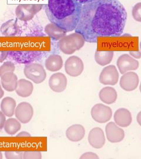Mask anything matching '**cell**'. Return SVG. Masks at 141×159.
Segmentation results:
<instances>
[{"label":"cell","instance_id":"obj_1","mask_svg":"<svg viewBox=\"0 0 141 159\" xmlns=\"http://www.w3.org/2000/svg\"><path fill=\"white\" fill-rule=\"evenodd\" d=\"M127 12L119 0H94L82 5L75 30L85 41L96 43L99 37H117L124 33Z\"/></svg>","mask_w":141,"mask_h":159},{"label":"cell","instance_id":"obj_2","mask_svg":"<svg viewBox=\"0 0 141 159\" xmlns=\"http://www.w3.org/2000/svg\"><path fill=\"white\" fill-rule=\"evenodd\" d=\"M82 4L75 0H48L44 6L48 20L65 30H75L81 16Z\"/></svg>","mask_w":141,"mask_h":159},{"label":"cell","instance_id":"obj_3","mask_svg":"<svg viewBox=\"0 0 141 159\" xmlns=\"http://www.w3.org/2000/svg\"><path fill=\"white\" fill-rule=\"evenodd\" d=\"M84 37L78 33H73L65 36L59 41L58 46L59 50L66 54H71L81 49L85 44Z\"/></svg>","mask_w":141,"mask_h":159},{"label":"cell","instance_id":"obj_4","mask_svg":"<svg viewBox=\"0 0 141 159\" xmlns=\"http://www.w3.org/2000/svg\"><path fill=\"white\" fill-rule=\"evenodd\" d=\"M46 54L47 52L46 51H9L7 57L16 63L28 64L34 61H40Z\"/></svg>","mask_w":141,"mask_h":159},{"label":"cell","instance_id":"obj_5","mask_svg":"<svg viewBox=\"0 0 141 159\" xmlns=\"http://www.w3.org/2000/svg\"><path fill=\"white\" fill-rule=\"evenodd\" d=\"M25 76L35 84H40L44 81L46 77L45 69L38 63L26 64L24 70Z\"/></svg>","mask_w":141,"mask_h":159},{"label":"cell","instance_id":"obj_6","mask_svg":"<svg viewBox=\"0 0 141 159\" xmlns=\"http://www.w3.org/2000/svg\"><path fill=\"white\" fill-rule=\"evenodd\" d=\"M92 119L99 123H105L111 119L112 111L111 108L103 104H96L91 109Z\"/></svg>","mask_w":141,"mask_h":159},{"label":"cell","instance_id":"obj_7","mask_svg":"<svg viewBox=\"0 0 141 159\" xmlns=\"http://www.w3.org/2000/svg\"><path fill=\"white\" fill-rule=\"evenodd\" d=\"M84 69L82 60L77 56L69 57L65 63V70L71 77H78L82 74Z\"/></svg>","mask_w":141,"mask_h":159},{"label":"cell","instance_id":"obj_8","mask_svg":"<svg viewBox=\"0 0 141 159\" xmlns=\"http://www.w3.org/2000/svg\"><path fill=\"white\" fill-rule=\"evenodd\" d=\"M118 80V71L113 65L104 68L99 75V81L104 85H116Z\"/></svg>","mask_w":141,"mask_h":159},{"label":"cell","instance_id":"obj_9","mask_svg":"<svg viewBox=\"0 0 141 159\" xmlns=\"http://www.w3.org/2000/svg\"><path fill=\"white\" fill-rule=\"evenodd\" d=\"M117 65L120 73L124 74L128 71L137 70L139 66V63L130 55L124 54L119 57Z\"/></svg>","mask_w":141,"mask_h":159},{"label":"cell","instance_id":"obj_10","mask_svg":"<svg viewBox=\"0 0 141 159\" xmlns=\"http://www.w3.org/2000/svg\"><path fill=\"white\" fill-rule=\"evenodd\" d=\"M34 115L33 106L27 102H20L15 108V116L23 124H27L32 119Z\"/></svg>","mask_w":141,"mask_h":159},{"label":"cell","instance_id":"obj_11","mask_svg":"<svg viewBox=\"0 0 141 159\" xmlns=\"http://www.w3.org/2000/svg\"><path fill=\"white\" fill-rule=\"evenodd\" d=\"M105 133L109 142L116 143L122 142L125 137V132L115 123L109 122L105 127Z\"/></svg>","mask_w":141,"mask_h":159},{"label":"cell","instance_id":"obj_12","mask_svg":"<svg viewBox=\"0 0 141 159\" xmlns=\"http://www.w3.org/2000/svg\"><path fill=\"white\" fill-rule=\"evenodd\" d=\"M139 81V77L136 73L126 72L121 77L119 84L125 91H134L138 86Z\"/></svg>","mask_w":141,"mask_h":159},{"label":"cell","instance_id":"obj_13","mask_svg":"<svg viewBox=\"0 0 141 159\" xmlns=\"http://www.w3.org/2000/svg\"><path fill=\"white\" fill-rule=\"evenodd\" d=\"M48 83L52 91L56 93H61L67 88V79L63 73H56L51 75Z\"/></svg>","mask_w":141,"mask_h":159},{"label":"cell","instance_id":"obj_14","mask_svg":"<svg viewBox=\"0 0 141 159\" xmlns=\"http://www.w3.org/2000/svg\"><path fill=\"white\" fill-rule=\"evenodd\" d=\"M88 142L92 148H101L105 143V137L104 131L99 127H95L90 131L88 137Z\"/></svg>","mask_w":141,"mask_h":159},{"label":"cell","instance_id":"obj_15","mask_svg":"<svg viewBox=\"0 0 141 159\" xmlns=\"http://www.w3.org/2000/svg\"><path fill=\"white\" fill-rule=\"evenodd\" d=\"M113 118L115 123L121 127H127L132 121L130 111L124 108H119L114 113Z\"/></svg>","mask_w":141,"mask_h":159},{"label":"cell","instance_id":"obj_16","mask_svg":"<svg viewBox=\"0 0 141 159\" xmlns=\"http://www.w3.org/2000/svg\"><path fill=\"white\" fill-rule=\"evenodd\" d=\"M18 77L14 72H8L1 77V84L6 91H15L18 84Z\"/></svg>","mask_w":141,"mask_h":159},{"label":"cell","instance_id":"obj_17","mask_svg":"<svg viewBox=\"0 0 141 159\" xmlns=\"http://www.w3.org/2000/svg\"><path fill=\"white\" fill-rule=\"evenodd\" d=\"M85 130L81 125H73L69 127L66 131V136L69 140L73 142L81 141L85 136Z\"/></svg>","mask_w":141,"mask_h":159},{"label":"cell","instance_id":"obj_18","mask_svg":"<svg viewBox=\"0 0 141 159\" xmlns=\"http://www.w3.org/2000/svg\"><path fill=\"white\" fill-rule=\"evenodd\" d=\"M34 90L33 83L25 79H20L18 81V84L15 91L18 96L21 97L30 96Z\"/></svg>","mask_w":141,"mask_h":159},{"label":"cell","instance_id":"obj_19","mask_svg":"<svg viewBox=\"0 0 141 159\" xmlns=\"http://www.w3.org/2000/svg\"><path fill=\"white\" fill-rule=\"evenodd\" d=\"M99 97L102 102L111 104L115 102L117 99V92L111 87H105L102 89L99 93Z\"/></svg>","mask_w":141,"mask_h":159},{"label":"cell","instance_id":"obj_20","mask_svg":"<svg viewBox=\"0 0 141 159\" xmlns=\"http://www.w3.org/2000/svg\"><path fill=\"white\" fill-rule=\"evenodd\" d=\"M16 106L17 103L13 98L6 97L1 102V110L6 116L11 117L15 114Z\"/></svg>","mask_w":141,"mask_h":159},{"label":"cell","instance_id":"obj_21","mask_svg":"<svg viewBox=\"0 0 141 159\" xmlns=\"http://www.w3.org/2000/svg\"><path fill=\"white\" fill-rule=\"evenodd\" d=\"M45 67L51 72L59 71L63 66V60L61 57L58 54H52L45 61Z\"/></svg>","mask_w":141,"mask_h":159},{"label":"cell","instance_id":"obj_22","mask_svg":"<svg viewBox=\"0 0 141 159\" xmlns=\"http://www.w3.org/2000/svg\"><path fill=\"white\" fill-rule=\"evenodd\" d=\"M114 52L112 51H96L95 54V60L97 64L105 66L112 61Z\"/></svg>","mask_w":141,"mask_h":159},{"label":"cell","instance_id":"obj_23","mask_svg":"<svg viewBox=\"0 0 141 159\" xmlns=\"http://www.w3.org/2000/svg\"><path fill=\"white\" fill-rule=\"evenodd\" d=\"M45 33L53 40H58L65 37L67 32L55 24L51 23L46 27Z\"/></svg>","mask_w":141,"mask_h":159},{"label":"cell","instance_id":"obj_24","mask_svg":"<svg viewBox=\"0 0 141 159\" xmlns=\"http://www.w3.org/2000/svg\"><path fill=\"white\" fill-rule=\"evenodd\" d=\"M21 122L18 119L10 118L7 120L4 127V130L10 135H14L20 130L21 125Z\"/></svg>","mask_w":141,"mask_h":159},{"label":"cell","instance_id":"obj_25","mask_svg":"<svg viewBox=\"0 0 141 159\" xmlns=\"http://www.w3.org/2000/svg\"><path fill=\"white\" fill-rule=\"evenodd\" d=\"M15 66L14 64L8 61L4 63L3 65H2L0 67V77L3 75V74L8 73V72H14L15 71Z\"/></svg>","mask_w":141,"mask_h":159},{"label":"cell","instance_id":"obj_26","mask_svg":"<svg viewBox=\"0 0 141 159\" xmlns=\"http://www.w3.org/2000/svg\"><path fill=\"white\" fill-rule=\"evenodd\" d=\"M42 158V154L39 151H23V159H40Z\"/></svg>","mask_w":141,"mask_h":159},{"label":"cell","instance_id":"obj_27","mask_svg":"<svg viewBox=\"0 0 141 159\" xmlns=\"http://www.w3.org/2000/svg\"><path fill=\"white\" fill-rule=\"evenodd\" d=\"M132 14L135 21L141 22V2H138L133 7Z\"/></svg>","mask_w":141,"mask_h":159},{"label":"cell","instance_id":"obj_28","mask_svg":"<svg viewBox=\"0 0 141 159\" xmlns=\"http://www.w3.org/2000/svg\"><path fill=\"white\" fill-rule=\"evenodd\" d=\"M23 151H7L6 152V158L7 159H23Z\"/></svg>","mask_w":141,"mask_h":159},{"label":"cell","instance_id":"obj_29","mask_svg":"<svg viewBox=\"0 0 141 159\" xmlns=\"http://www.w3.org/2000/svg\"><path fill=\"white\" fill-rule=\"evenodd\" d=\"M80 159H99V157L98 156V155L96 154L92 153V152H87L84 153L81 157Z\"/></svg>","mask_w":141,"mask_h":159},{"label":"cell","instance_id":"obj_30","mask_svg":"<svg viewBox=\"0 0 141 159\" xmlns=\"http://www.w3.org/2000/svg\"><path fill=\"white\" fill-rule=\"evenodd\" d=\"M6 118L5 114L2 111H0V130L4 128L6 123Z\"/></svg>","mask_w":141,"mask_h":159},{"label":"cell","instance_id":"obj_31","mask_svg":"<svg viewBox=\"0 0 141 159\" xmlns=\"http://www.w3.org/2000/svg\"><path fill=\"white\" fill-rule=\"evenodd\" d=\"M130 56L134 57L135 58L139 59L141 58V52L140 51H130Z\"/></svg>","mask_w":141,"mask_h":159},{"label":"cell","instance_id":"obj_32","mask_svg":"<svg viewBox=\"0 0 141 159\" xmlns=\"http://www.w3.org/2000/svg\"><path fill=\"white\" fill-rule=\"evenodd\" d=\"M8 52L7 51H0V63L6 59V57L8 56Z\"/></svg>","mask_w":141,"mask_h":159},{"label":"cell","instance_id":"obj_33","mask_svg":"<svg viewBox=\"0 0 141 159\" xmlns=\"http://www.w3.org/2000/svg\"><path fill=\"white\" fill-rule=\"evenodd\" d=\"M17 137H31L30 134H29L28 132L27 131H21V133H20L19 134H18L17 135Z\"/></svg>","mask_w":141,"mask_h":159},{"label":"cell","instance_id":"obj_34","mask_svg":"<svg viewBox=\"0 0 141 159\" xmlns=\"http://www.w3.org/2000/svg\"><path fill=\"white\" fill-rule=\"evenodd\" d=\"M75 1H77V2H78L82 4L83 5V4H86V3L92 2V1H94V0H75Z\"/></svg>","mask_w":141,"mask_h":159},{"label":"cell","instance_id":"obj_35","mask_svg":"<svg viewBox=\"0 0 141 159\" xmlns=\"http://www.w3.org/2000/svg\"><path fill=\"white\" fill-rule=\"evenodd\" d=\"M137 121L138 124L141 126V111L137 115Z\"/></svg>","mask_w":141,"mask_h":159},{"label":"cell","instance_id":"obj_36","mask_svg":"<svg viewBox=\"0 0 141 159\" xmlns=\"http://www.w3.org/2000/svg\"><path fill=\"white\" fill-rule=\"evenodd\" d=\"M4 91L3 90L2 88V85L1 84H0V99L4 96Z\"/></svg>","mask_w":141,"mask_h":159},{"label":"cell","instance_id":"obj_37","mask_svg":"<svg viewBox=\"0 0 141 159\" xmlns=\"http://www.w3.org/2000/svg\"><path fill=\"white\" fill-rule=\"evenodd\" d=\"M2 154L0 152V159H2Z\"/></svg>","mask_w":141,"mask_h":159},{"label":"cell","instance_id":"obj_38","mask_svg":"<svg viewBox=\"0 0 141 159\" xmlns=\"http://www.w3.org/2000/svg\"><path fill=\"white\" fill-rule=\"evenodd\" d=\"M139 90H140V92L141 93V84H140V85H139Z\"/></svg>","mask_w":141,"mask_h":159},{"label":"cell","instance_id":"obj_39","mask_svg":"<svg viewBox=\"0 0 141 159\" xmlns=\"http://www.w3.org/2000/svg\"><path fill=\"white\" fill-rule=\"evenodd\" d=\"M139 47H140V49H141V41L140 42V44H139Z\"/></svg>","mask_w":141,"mask_h":159}]
</instances>
